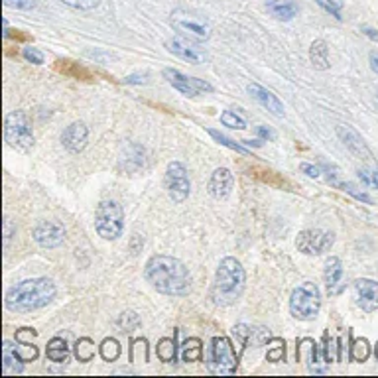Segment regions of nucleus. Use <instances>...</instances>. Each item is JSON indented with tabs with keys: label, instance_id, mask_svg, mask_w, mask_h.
<instances>
[{
	"label": "nucleus",
	"instance_id": "36",
	"mask_svg": "<svg viewBox=\"0 0 378 378\" xmlns=\"http://www.w3.org/2000/svg\"><path fill=\"white\" fill-rule=\"evenodd\" d=\"M357 174H359V180L363 182V185L378 189V167H361Z\"/></svg>",
	"mask_w": 378,
	"mask_h": 378
},
{
	"label": "nucleus",
	"instance_id": "7",
	"mask_svg": "<svg viewBox=\"0 0 378 378\" xmlns=\"http://www.w3.org/2000/svg\"><path fill=\"white\" fill-rule=\"evenodd\" d=\"M239 366V355L228 337H215L209 353V368L217 375H233Z\"/></svg>",
	"mask_w": 378,
	"mask_h": 378
},
{
	"label": "nucleus",
	"instance_id": "1",
	"mask_svg": "<svg viewBox=\"0 0 378 378\" xmlns=\"http://www.w3.org/2000/svg\"><path fill=\"white\" fill-rule=\"evenodd\" d=\"M144 278L152 287L166 296H187L191 292V276L178 258L156 255L146 262Z\"/></svg>",
	"mask_w": 378,
	"mask_h": 378
},
{
	"label": "nucleus",
	"instance_id": "44",
	"mask_svg": "<svg viewBox=\"0 0 378 378\" xmlns=\"http://www.w3.org/2000/svg\"><path fill=\"white\" fill-rule=\"evenodd\" d=\"M4 244H8L10 241V237H12V233H16V227H12V223H10V219H4Z\"/></svg>",
	"mask_w": 378,
	"mask_h": 378
},
{
	"label": "nucleus",
	"instance_id": "5",
	"mask_svg": "<svg viewBox=\"0 0 378 378\" xmlns=\"http://www.w3.org/2000/svg\"><path fill=\"white\" fill-rule=\"evenodd\" d=\"M95 228L101 239L117 241L124 231V211L117 201H101L95 211Z\"/></svg>",
	"mask_w": 378,
	"mask_h": 378
},
{
	"label": "nucleus",
	"instance_id": "32",
	"mask_svg": "<svg viewBox=\"0 0 378 378\" xmlns=\"http://www.w3.org/2000/svg\"><path fill=\"white\" fill-rule=\"evenodd\" d=\"M370 357V345L366 339H355L353 347H351V359L355 363H364Z\"/></svg>",
	"mask_w": 378,
	"mask_h": 378
},
{
	"label": "nucleus",
	"instance_id": "16",
	"mask_svg": "<svg viewBox=\"0 0 378 378\" xmlns=\"http://www.w3.org/2000/svg\"><path fill=\"white\" fill-rule=\"evenodd\" d=\"M166 47L174 54V56H178L180 60L187 61V63H203L205 61V54L203 51H199L196 46H193V42H189V40H185V38H174V40H169L166 44Z\"/></svg>",
	"mask_w": 378,
	"mask_h": 378
},
{
	"label": "nucleus",
	"instance_id": "13",
	"mask_svg": "<svg viewBox=\"0 0 378 378\" xmlns=\"http://www.w3.org/2000/svg\"><path fill=\"white\" fill-rule=\"evenodd\" d=\"M335 130H337L339 140L343 142V146H345L353 156H357L359 160H368V162L373 160V152H370V148L366 146V142L363 140V137H361L355 128H351L347 124H339Z\"/></svg>",
	"mask_w": 378,
	"mask_h": 378
},
{
	"label": "nucleus",
	"instance_id": "39",
	"mask_svg": "<svg viewBox=\"0 0 378 378\" xmlns=\"http://www.w3.org/2000/svg\"><path fill=\"white\" fill-rule=\"evenodd\" d=\"M318 4L323 8V10H327L329 14L335 16L337 20H341V10H343V0H318Z\"/></svg>",
	"mask_w": 378,
	"mask_h": 378
},
{
	"label": "nucleus",
	"instance_id": "35",
	"mask_svg": "<svg viewBox=\"0 0 378 378\" xmlns=\"http://www.w3.org/2000/svg\"><path fill=\"white\" fill-rule=\"evenodd\" d=\"M221 122H223L225 126H228V128H237V130L248 128L246 121L242 119L241 115H237V113H233V110H225V113L221 115Z\"/></svg>",
	"mask_w": 378,
	"mask_h": 378
},
{
	"label": "nucleus",
	"instance_id": "21",
	"mask_svg": "<svg viewBox=\"0 0 378 378\" xmlns=\"http://www.w3.org/2000/svg\"><path fill=\"white\" fill-rule=\"evenodd\" d=\"M248 172V176H252V178H257L262 183H268V185H272V187H280V189H292L294 185L287 182L286 178H282L278 172H272V169H268V167H260V166H252L246 169Z\"/></svg>",
	"mask_w": 378,
	"mask_h": 378
},
{
	"label": "nucleus",
	"instance_id": "31",
	"mask_svg": "<svg viewBox=\"0 0 378 378\" xmlns=\"http://www.w3.org/2000/svg\"><path fill=\"white\" fill-rule=\"evenodd\" d=\"M182 357L185 363H196V361H199L201 359V341L196 339V337L187 339L182 347Z\"/></svg>",
	"mask_w": 378,
	"mask_h": 378
},
{
	"label": "nucleus",
	"instance_id": "40",
	"mask_svg": "<svg viewBox=\"0 0 378 378\" xmlns=\"http://www.w3.org/2000/svg\"><path fill=\"white\" fill-rule=\"evenodd\" d=\"M60 2L77 10H93L95 6H99V0H60Z\"/></svg>",
	"mask_w": 378,
	"mask_h": 378
},
{
	"label": "nucleus",
	"instance_id": "4",
	"mask_svg": "<svg viewBox=\"0 0 378 378\" xmlns=\"http://www.w3.org/2000/svg\"><path fill=\"white\" fill-rule=\"evenodd\" d=\"M4 140L10 148L18 152H30L34 148V128L28 113L12 110L4 121Z\"/></svg>",
	"mask_w": 378,
	"mask_h": 378
},
{
	"label": "nucleus",
	"instance_id": "30",
	"mask_svg": "<svg viewBox=\"0 0 378 378\" xmlns=\"http://www.w3.org/2000/svg\"><path fill=\"white\" fill-rule=\"evenodd\" d=\"M99 353H101V357L105 359L106 363H115L119 357H121V345H119V341L117 339H105L103 343H101V347H99Z\"/></svg>",
	"mask_w": 378,
	"mask_h": 378
},
{
	"label": "nucleus",
	"instance_id": "26",
	"mask_svg": "<svg viewBox=\"0 0 378 378\" xmlns=\"http://www.w3.org/2000/svg\"><path fill=\"white\" fill-rule=\"evenodd\" d=\"M46 355H47V359H49V361H54V363H65V361L69 359V347H67L65 339H61V337H54V339L47 343Z\"/></svg>",
	"mask_w": 378,
	"mask_h": 378
},
{
	"label": "nucleus",
	"instance_id": "34",
	"mask_svg": "<svg viewBox=\"0 0 378 378\" xmlns=\"http://www.w3.org/2000/svg\"><path fill=\"white\" fill-rule=\"evenodd\" d=\"M209 134H211V137L215 138L219 144H223L225 148H228V150L239 152V154H242V156H250V152L246 150L244 146H241V144H239V142H235V140H231V138L225 137V134H221L219 130H213L211 128V130H209Z\"/></svg>",
	"mask_w": 378,
	"mask_h": 378
},
{
	"label": "nucleus",
	"instance_id": "9",
	"mask_svg": "<svg viewBox=\"0 0 378 378\" xmlns=\"http://www.w3.org/2000/svg\"><path fill=\"white\" fill-rule=\"evenodd\" d=\"M164 185H166L167 196L174 203H183L189 196V189H191L187 167L183 166L182 162H172L166 169Z\"/></svg>",
	"mask_w": 378,
	"mask_h": 378
},
{
	"label": "nucleus",
	"instance_id": "11",
	"mask_svg": "<svg viewBox=\"0 0 378 378\" xmlns=\"http://www.w3.org/2000/svg\"><path fill=\"white\" fill-rule=\"evenodd\" d=\"M164 77L166 81L182 95H187V97H196L199 93H211L213 87L203 81V79H196V77H187L180 73L178 69H164Z\"/></svg>",
	"mask_w": 378,
	"mask_h": 378
},
{
	"label": "nucleus",
	"instance_id": "33",
	"mask_svg": "<svg viewBox=\"0 0 378 378\" xmlns=\"http://www.w3.org/2000/svg\"><path fill=\"white\" fill-rule=\"evenodd\" d=\"M140 318H138L134 311H124V314H121L119 316V319H117V325L121 327L124 333H132L134 329H138L140 327Z\"/></svg>",
	"mask_w": 378,
	"mask_h": 378
},
{
	"label": "nucleus",
	"instance_id": "2",
	"mask_svg": "<svg viewBox=\"0 0 378 378\" xmlns=\"http://www.w3.org/2000/svg\"><path fill=\"white\" fill-rule=\"evenodd\" d=\"M54 298H56V284L49 278H32L10 287L4 303L10 311L30 314L46 307Z\"/></svg>",
	"mask_w": 378,
	"mask_h": 378
},
{
	"label": "nucleus",
	"instance_id": "29",
	"mask_svg": "<svg viewBox=\"0 0 378 378\" xmlns=\"http://www.w3.org/2000/svg\"><path fill=\"white\" fill-rule=\"evenodd\" d=\"M75 357L79 363H89L95 357V343L89 337H81L75 343Z\"/></svg>",
	"mask_w": 378,
	"mask_h": 378
},
{
	"label": "nucleus",
	"instance_id": "37",
	"mask_svg": "<svg viewBox=\"0 0 378 378\" xmlns=\"http://www.w3.org/2000/svg\"><path fill=\"white\" fill-rule=\"evenodd\" d=\"M16 353L20 355V359L24 361V363H30V361H36L38 359V355H40V351L36 345H28V343H20V345H14Z\"/></svg>",
	"mask_w": 378,
	"mask_h": 378
},
{
	"label": "nucleus",
	"instance_id": "20",
	"mask_svg": "<svg viewBox=\"0 0 378 378\" xmlns=\"http://www.w3.org/2000/svg\"><path fill=\"white\" fill-rule=\"evenodd\" d=\"M22 359H20V355L16 353V347L10 343V341H4L2 343V373L6 375V377H10V375H20L22 373Z\"/></svg>",
	"mask_w": 378,
	"mask_h": 378
},
{
	"label": "nucleus",
	"instance_id": "50",
	"mask_svg": "<svg viewBox=\"0 0 378 378\" xmlns=\"http://www.w3.org/2000/svg\"><path fill=\"white\" fill-rule=\"evenodd\" d=\"M375 99H377V103H378V93H377V97H375Z\"/></svg>",
	"mask_w": 378,
	"mask_h": 378
},
{
	"label": "nucleus",
	"instance_id": "22",
	"mask_svg": "<svg viewBox=\"0 0 378 378\" xmlns=\"http://www.w3.org/2000/svg\"><path fill=\"white\" fill-rule=\"evenodd\" d=\"M56 69L67 77H73L77 81H93V75L89 69L81 67L79 63L69 60H58L56 61Z\"/></svg>",
	"mask_w": 378,
	"mask_h": 378
},
{
	"label": "nucleus",
	"instance_id": "15",
	"mask_svg": "<svg viewBox=\"0 0 378 378\" xmlns=\"http://www.w3.org/2000/svg\"><path fill=\"white\" fill-rule=\"evenodd\" d=\"M87 137H89V130L83 122H71L61 134V144L67 152L77 154L87 146Z\"/></svg>",
	"mask_w": 378,
	"mask_h": 378
},
{
	"label": "nucleus",
	"instance_id": "46",
	"mask_svg": "<svg viewBox=\"0 0 378 378\" xmlns=\"http://www.w3.org/2000/svg\"><path fill=\"white\" fill-rule=\"evenodd\" d=\"M361 32H363L366 38H370L373 42H378V32L375 30V28H370V26H363Z\"/></svg>",
	"mask_w": 378,
	"mask_h": 378
},
{
	"label": "nucleus",
	"instance_id": "48",
	"mask_svg": "<svg viewBox=\"0 0 378 378\" xmlns=\"http://www.w3.org/2000/svg\"><path fill=\"white\" fill-rule=\"evenodd\" d=\"M146 77H142V79H140V75H132V77H126L124 81H126V83H146Z\"/></svg>",
	"mask_w": 378,
	"mask_h": 378
},
{
	"label": "nucleus",
	"instance_id": "42",
	"mask_svg": "<svg viewBox=\"0 0 378 378\" xmlns=\"http://www.w3.org/2000/svg\"><path fill=\"white\" fill-rule=\"evenodd\" d=\"M4 4L10 8H16V10H30L36 6L34 0H4Z\"/></svg>",
	"mask_w": 378,
	"mask_h": 378
},
{
	"label": "nucleus",
	"instance_id": "47",
	"mask_svg": "<svg viewBox=\"0 0 378 378\" xmlns=\"http://www.w3.org/2000/svg\"><path fill=\"white\" fill-rule=\"evenodd\" d=\"M258 134L262 138H270V140H274L276 138V134H274L270 128H264V126H258Z\"/></svg>",
	"mask_w": 378,
	"mask_h": 378
},
{
	"label": "nucleus",
	"instance_id": "25",
	"mask_svg": "<svg viewBox=\"0 0 378 378\" xmlns=\"http://www.w3.org/2000/svg\"><path fill=\"white\" fill-rule=\"evenodd\" d=\"M132 144L128 146V150H126V158H122V166L126 172H140V169H144L146 167V150L137 144V154H132Z\"/></svg>",
	"mask_w": 378,
	"mask_h": 378
},
{
	"label": "nucleus",
	"instance_id": "3",
	"mask_svg": "<svg viewBox=\"0 0 378 378\" xmlns=\"http://www.w3.org/2000/svg\"><path fill=\"white\" fill-rule=\"evenodd\" d=\"M246 274L237 258H223L213 282L211 298L219 305H231L242 296Z\"/></svg>",
	"mask_w": 378,
	"mask_h": 378
},
{
	"label": "nucleus",
	"instance_id": "18",
	"mask_svg": "<svg viewBox=\"0 0 378 378\" xmlns=\"http://www.w3.org/2000/svg\"><path fill=\"white\" fill-rule=\"evenodd\" d=\"M233 183H235V178H233L231 169H227V167H217L213 172L211 180H209V193L215 199H225L231 193V189H233Z\"/></svg>",
	"mask_w": 378,
	"mask_h": 378
},
{
	"label": "nucleus",
	"instance_id": "49",
	"mask_svg": "<svg viewBox=\"0 0 378 378\" xmlns=\"http://www.w3.org/2000/svg\"><path fill=\"white\" fill-rule=\"evenodd\" d=\"M375 355H377V359H378V343H377V347H375Z\"/></svg>",
	"mask_w": 378,
	"mask_h": 378
},
{
	"label": "nucleus",
	"instance_id": "8",
	"mask_svg": "<svg viewBox=\"0 0 378 378\" xmlns=\"http://www.w3.org/2000/svg\"><path fill=\"white\" fill-rule=\"evenodd\" d=\"M172 24H174V28H176V32H178L182 38L193 42V44L207 42V40L211 38V28H209L203 20H199L196 16L187 14V12H182V10H176V12L172 14Z\"/></svg>",
	"mask_w": 378,
	"mask_h": 378
},
{
	"label": "nucleus",
	"instance_id": "38",
	"mask_svg": "<svg viewBox=\"0 0 378 378\" xmlns=\"http://www.w3.org/2000/svg\"><path fill=\"white\" fill-rule=\"evenodd\" d=\"M268 359L272 363H280L282 359H286V343L282 339H272V349L268 351Z\"/></svg>",
	"mask_w": 378,
	"mask_h": 378
},
{
	"label": "nucleus",
	"instance_id": "45",
	"mask_svg": "<svg viewBox=\"0 0 378 378\" xmlns=\"http://www.w3.org/2000/svg\"><path fill=\"white\" fill-rule=\"evenodd\" d=\"M368 63H370V69H373V71H375V73L378 75V51L377 49L368 54Z\"/></svg>",
	"mask_w": 378,
	"mask_h": 378
},
{
	"label": "nucleus",
	"instance_id": "17",
	"mask_svg": "<svg viewBox=\"0 0 378 378\" xmlns=\"http://www.w3.org/2000/svg\"><path fill=\"white\" fill-rule=\"evenodd\" d=\"M246 89H248L250 97L257 101L258 105L264 106L266 110H270L276 117H282V115H284V105H282V101H280L274 93H270L268 89H264V87L258 85V83H250Z\"/></svg>",
	"mask_w": 378,
	"mask_h": 378
},
{
	"label": "nucleus",
	"instance_id": "10",
	"mask_svg": "<svg viewBox=\"0 0 378 378\" xmlns=\"http://www.w3.org/2000/svg\"><path fill=\"white\" fill-rule=\"evenodd\" d=\"M335 242V235L329 231H321V228H307L298 235L296 246L300 248V252L309 255V257H319L323 252H327Z\"/></svg>",
	"mask_w": 378,
	"mask_h": 378
},
{
	"label": "nucleus",
	"instance_id": "41",
	"mask_svg": "<svg viewBox=\"0 0 378 378\" xmlns=\"http://www.w3.org/2000/svg\"><path fill=\"white\" fill-rule=\"evenodd\" d=\"M22 56H24V60L30 61L34 65H42L44 63V54L38 51L36 47H24L22 49Z\"/></svg>",
	"mask_w": 378,
	"mask_h": 378
},
{
	"label": "nucleus",
	"instance_id": "12",
	"mask_svg": "<svg viewBox=\"0 0 378 378\" xmlns=\"http://www.w3.org/2000/svg\"><path fill=\"white\" fill-rule=\"evenodd\" d=\"M32 237L44 248H56L65 241V228L58 221H42L34 227Z\"/></svg>",
	"mask_w": 378,
	"mask_h": 378
},
{
	"label": "nucleus",
	"instance_id": "23",
	"mask_svg": "<svg viewBox=\"0 0 378 378\" xmlns=\"http://www.w3.org/2000/svg\"><path fill=\"white\" fill-rule=\"evenodd\" d=\"M323 278H325V284L329 287V292H335V290H337V284L343 280V264H341L339 258L331 257L327 260Z\"/></svg>",
	"mask_w": 378,
	"mask_h": 378
},
{
	"label": "nucleus",
	"instance_id": "43",
	"mask_svg": "<svg viewBox=\"0 0 378 378\" xmlns=\"http://www.w3.org/2000/svg\"><path fill=\"white\" fill-rule=\"evenodd\" d=\"M302 172L307 176V178H311V180H319L321 178V169L318 166H311V164H302Z\"/></svg>",
	"mask_w": 378,
	"mask_h": 378
},
{
	"label": "nucleus",
	"instance_id": "14",
	"mask_svg": "<svg viewBox=\"0 0 378 378\" xmlns=\"http://www.w3.org/2000/svg\"><path fill=\"white\" fill-rule=\"evenodd\" d=\"M353 292H355V300L357 305L366 311L373 314L378 309V282L368 280V278H361L353 284Z\"/></svg>",
	"mask_w": 378,
	"mask_h": 378
},
{
	"label": "nucleus",
	"instance_id": "27",
	"mask_svg": "<svg viewBox=\"0 0 378 378\" xmlns=\"http://www.w3.org/2000/svg\"><path fill=\"white\" fill-rule=\"evenodd\" d=\"M176 337H164L160 339L158 347H156V355L162 363H176Z\"/></svg>",
	"mask_w": 378,
	"mask_h": 378
},
{
	"label": "nucleus",
	"instance_id": "6",
	"mask_svg": "<svg viewBox=\"0 0 378 378\" xmlns=\"http://www.w3.org/2000/svg\"><path fill=\"white\" fill-rule=\"evenodd\" d=\"M321 307V292L314 282H303L292 292L290 311L300 321H311L318 318Z\"/></svg>",
	"mask_w": 378,
	"mask_h": 378
},
{
	"label": "nucleus",
	"instance_id": "24",
	"mask_svg": "<svg viewBox=\"0 0 378 378\" xmlns=\"http://www.w3.org/2000/svg\"><path fill=\"white\" fill-rule=\"evenodd\" d=\"M309 60L318 67V69H329V47L323 40H316L311 47H309Z\"/></svg>",
	"mask_w": 378,
	"mask_h": 378
},
{
	"label": "nucleus",
	"instance_id": "28",
	"mask_svg": "<svg viewBox=\"0 0 378 378\" xmlns=\"http://www.w3.org/2000/svg\"><path fill=\"white\" fill-rule=\"evenodd\" d=\"M329 182L335 185V187H339V189H343V191H347L349 196H353L355 199H359V201H363L366 205H373V199L366 196L364 191H361L357 185H353V183L349 182H341V180H337V174H329Z\"/></svg>",
	"mask_w": 378,
	"mask_h": 378
},
{
	"label": "nucleus",
	"instance_id": "19",
	"mask_svg": "<svg viewBox=\"0 0 378 378\" xmlns=\"http://www.w3.org/2000/svg\"><path fill=\"white\" fill-rule=\"evenodd\" d=\"M266 8L276 20H282V22L294 20L300 12V6L294 0H266Z\"/></svg>",
	"mask_w": 378,
	"mask_h": 378
}]
</instances>
